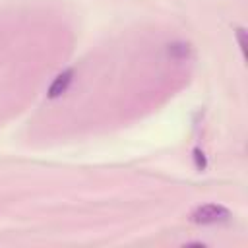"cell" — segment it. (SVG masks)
<instances>
[{"instance_id": "cell-3", "label": "cell", "mask_w": 248, "mask_h": 248, "mask_svg": "<svg viewBox=\"0 0 248 248\" xmlns=\"http://www.w3.org/2000/svg\"><path fill=\"white\" fill-rule=\"evenodd\" d=\"M194 161H196V169H198V170H203V169H205V165H207L203 151H202V149H198V147L194 149Z\"/></svg>"}, {"instance_id": "cell-1", "label": "cell", "mask_w": 248, "mask_h": 248, "mask_svg": "<svg viewBox=\"0 0 248 248\" xmlns=\"http://www.w3.org/2000/svg\"><path fill=\"white\" fill-rule=\"evenodd\" d=\"M229 217H231V211L221 203H203L190 213V221L196 225H215V223L229 221Z\"/></svg>"}, {"instance_id": "cell-4", "label": "cell", "mask_w": 248, "mask_h": 248, "mask_svg": "<svg viewBox=\"0 0 248 248\" xmlns=\"http://www.w3.org/2000/svg\"><path fill=\"white\" fill-rule=\"evenodd\" d=\"M169 54H172V56H186L188 54V45H170L169 46Z\"/></svg>"}, {"instance_id": "cell-5", "label": "cell", "mask_w": 248, "mask_h": 248, "mask_svg": "<svg viewBox=\"0 0 248 248\" xmlns=\"http://www.w3.org/2000/svg\"><path fill=\"white\" fill-rule=\"evenodd\" d=\"M236 39H238V45H240L242 54H246V31H244L242 27L236 29Z\"/></svg>"}, {"instance_id": "cell-2", "label": "cell", "mask_w": 248, "mask_h": 248, "mask_svg": "<svg viewBox=\"0 0 248 248\" xmlns=\"http://www.w3.org/2000/svg\"><path fill=\"white\" fill-rule=\"evenodd\" d=\"M72 79H74V70H72V68L62 70V72L52 79V83H50V87H48V91H46L48 99H56V97H60L62 93H66L68 87H70V83H72Z\"/></svg>"}]
</instances>
